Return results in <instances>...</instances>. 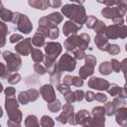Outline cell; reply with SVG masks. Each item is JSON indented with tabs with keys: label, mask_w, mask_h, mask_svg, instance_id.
I'll return each mask as SVG.
<instances>
[{
	"label": "cell",
	"mask_w": 127,
	"mask_h": 127,
	"mask_svg": "<svg viewBox=\"0 0 127 127\" xmlns=\"http://www.w3.org/2000/svg\"><path fill=\"white\" fill-rule=\"evenodd\" d=\"M5 107L9 116V120L7 122L8 127H21L20 123L22 120V113L18 108V101L16 98L14 96L6 97Z\"/></svg>",
	"instance_id": "obj_1"
},
{
	"label": "cell",
	"mask_w": 127,
	"mask_h": 127,
	"mask_svg": "<svg viewBox=\"0 0 127 127\" xmlns=\"http://www.w3.org/2000/svg\"><path fill=\"white\" fill-rule=\"evenodd\" d=\"M62 11L64 16L71 19L76 25L82 27V24L86 21V15L83 6L76 4H66L62 8Z\"/></svg>",
	"instance_id": "obj_2"
},
{
	"label": "cell",
	"mask_w": 127,
	"mask_h": 127,
	"mask_svg": "<svg viewBox=\"0 0 127 127\" xmlns=\"http://www.w3.org/2000/svg\"><path fill=\"white\" fill-rule=\"evenodd\" d=\"M45 51L47 53L44 62H45V66L46 70L51 73L55 66H56V59L62 52V46L60 43H55V42H49L45 45Z\"/></svg>",
	"instance_id": "obj_3"
},
{
	"label": "cell",
	"mask_w": 127,
	"mask_h": 127,
	"mask_svg": "<svg viewBox=\"0 0 127 127\" xmlns=\"http://www.w3.org/2000/svg\"><path fill=\"white\" fill-rule=\"evenodd\" d=\"M3 59L6 61L7 63V69L9 72H16L19 70V68L21 67V59L18 55L13 54L9 51H5L2 54Z\"/></svg>",
	"instance_id": "obj_4"
},
{
	"label": "cell",
	"mask_w": 127,
	"mask_h": 127,
	"mask_svg": "<svg viewBox=\"0 0 127 127\" xmlns=\"http://www.w3.org/2000/svg\"><path fill=\"white\" fill-rule=\"evenodd\" d=\"M96 64V59L92 55L85 56V64L79 68V77L81 79H85L87 76L91 75L93 73V68Z\"/></svg>",
	"instance_id": "obj_5"
},
{
	"label": "cell",
	"mask_w": 127,
	"mask_h": 127,
	"mask_svg": "<svg viewBox=\"0 0 127 127\" xmlns=\"http://www.w3.org/2000/svg\"><path fill=\"white\" fill-rule=\"evenodd\" d=\"M105 37L107 39H117L125 38L126 36V26L125 25H112L105 28Z\"/></svg>",
	"instance_id": "obj_6"
},
{
	"label": "cell",
	"mask_w": 127,
	"mask_h": 127,
	"mask_svg": "<svg viewBox=\"0 0 127 127\" xmlns=\"http://www.w3.org/2000/svg\"><path fill=\"white\" fill-rule=\"evenodd\" d=\"M75 64H76V62L71 56H69L68 54H64V56H62L60 62L57 64V65L62 71H64V70L72 71L75 67Z\"/></svg>",
	"instance_id": "obj_7"
},
{
	"label": "cell",
	"mask_w": 127,
	"mask_h": 127,
	"mask_svg": "<svg viewBox=\"0 0 127 127\" xmlns=\"http://www.w3.org/2000/svg\"><path fill=\"white\" fill-rule=\"evenodd\" d=\"M125 6L122 7H105L102 9L101 14L107 18V19H116V18H122V16L125 13Z\"/></svg>",
	"instance_id": "obj_8"
},
{
	"label": "cell",
	"mask_w": 127,
	"mask_h": 127,
	"mask_svg": "<svg viewBox=\"0 0 127 127\" xmlns=\"http://www.w3.org/2000/svg\"><path fill=\"white\" fill-rule=\"evenodd\" d=\"M92 123L93 127H104L105 119H104V108L101 106H96L92 109Z\"/></svg>",
	"instance_id": "obj_9"
},
{
	"label": "cell",
	"mask_w": 127,
	"mask_h": 127,
	"mask_svg": "<svg viewBox=\"0 0 127 127\" xmlns=\"http://www.w3.org/2000/svg\"><path fill=\"white\" fill-rule=\"evenodd\" d=\"M38 97H39V92L36 89L31 88V89H28L27 91L20 92L18 96V100L20 101V103L26 105L30 101H35Z\"/></svg>",
	"instance_id": "obj_10"
},
{
	"label": "cell",
	"mask_w": 127,
	"mask_h": 127,
	"mask_svg": "<svg viewBox=\"0 0 127 127\" xmlns=\"http://www.w3.org/2000/svg\"><path fill=\"white\" fill-rule=\"evenodd\" d=\"M32 43H31V39L27 38L22 40L20 43H18L15 47V50L18 54L22 55V56H28L29 54H31L32 51Z\"/></svg>",
	"instance_id": "obj_11"
},
{
	"label": "cell",
	"mask_w": 127,
	"mask_h": 127,
	"mask_svg": "<svg viewBox=\"0 0 127 127\" xmlns=\"http://www.w3.org/2000/svg\"><path fill=\"white\" fill-rule=\"evenodd\" d=\"M33 29V25L26 15L21 14V17L17 23V30L24 34H29Z\"/></svg>",
	"instance_id": "obj_12"
},
{
	"label": "cell",
	"mask_w": 127,
	"mask_h": 127,
	"mask_svg": "<svg viewBox=\"0 0 127 127\" xmlns=\"http://www.w3.org/2000/svg\"><path fill=\"white\" fill-rule=\"evenodd\" d=\"M109 82L105 79H102L100 77H91L88 80V86L93 89L97 90H107L109 86Z\"/></svg>",
	"instance_id": "obj_13"
},
{
	"label": "cell",
	"mask_w": 127,
	"mask_h": 127,
	"mask_svg": "<svg viewBox=\"0 0 127 127\" xmlns=\"http://www.w3.org/2000/svg\"><path fill=\"white\" fill-rule=\"evenodd\" d=\"M40 93L42 94L44 100H46L48 103L56 100V93H55V89L52 84H46L42 86L40 89Z\"/></svg>",
	"instance_id": "obj_14"
},
{
	"label": "cell",
	"mask_w": 127,
	"mask_h": 127,
	"mask_svg": "<svg viewBox=\"0 0 127 127\" xmlns=\"http://www.w3.org/2000/svg\"><path fill=\"white\" fill-rule=\"evenodd\" d=\"M80 29H81V27L78 26V25H76V24H75L74 22H72L71 20L65 22L64 25V27H63L64 34L65 36H67V37H69V36H71V35H75L76 32H77L78 30H80Z\"/></svg>",
	"instance_id": "obj_15"
},
{
	"label": "cell",
	"mask_w": 127,
	"mask_h": 127,
	"mask_svg": "<svg viewBox=\"0 0 127 127\" xmlns=\"http://www.w3.org/2000/svg\"><path fill=\"white\" fill-rule=\"evenodd\" d=\"M94 42H95V45L97 46V48L101 51H106L107 47L109 46L108 40H107V38L105 37L104 34H96Z\"/></svg>",
	"instance_id": "obj_16"
},
{
	"label": "cell",
	"mask_w": 127,
	"mask_h": 127,
	"mask_svg": "<svg viewBox=\"0 0 127 127\" xmlns=\"http://www.w3.org/2000/svg\"><path fill=\"white\" fill-rule=\"evenodd\" d=\"M116 122L121 125L122 127L126 126V120H127V109L125 107L118 108L116 110Z\"/></svg>",
	"instance_id": "obj_17"
},
{
	"label": "cell",
	"mask_w": 127,
	"mask_h": 127,
	"mask_svg": "<svg viewBox=\"0 0 127 127\" xmlns=\"http://www.w3.org/2000/svg\"><path fill=\"white\" fill-rule=\"evenodd\" d=\"M76 47H77V36L76 35L69 36L64 42V48L67 51H74Z\"/></svg>",
	"instance_id": "obj_18"
},
{
	"label": "cell",
	"mask_w": 127,
	"mask_h": 127,
	"mask_svg": "<svg viewBox=\"0 0 127 127\" xmlns=\"http://www.w3.org/2000/svg\"><path fill=\"white\" fill-rule=\"evenodd\" d=\"M89 44V36L87 34H81L80 36H77V47L79 50L84 51L87 49V46Z\"/></svg>",
	"instance_id": "obj_19"
},
{
	"label": "cell",
	"mask_w": 127,
	"mask_h": 127,
	"mask_svg": "<svg viewBox=\"0 0 127 127\" xmlns=\"http://www.w3.org/2000/svg\"><path fill=\"white\" fill-rule=\"evenodd\" d=\"M45 38H46V37H45L42 33L37 32V33L34 35L33 39H31V43H32L35 47H37V48L42 47V46L45 44Z\"/></svg>",
	"instance_id": "obj_20"
},
{
	"label": "cell",
	"mask_w": 127,
	"mask_h": 127,
	"mask_svg": "<svg viewBox=\"0 0 127 127\" xmlns=\"http://www.w3.org/2000/svg\"><path fill=\"white\" fill-rule=\"evenodd\" d=\"M31 57H32L33 61L36 64H40L44 60V55L41 52V50L38 49V48H33L32 49V51H31Z\"/></svg>",
	"instance_id": "obj_21"
},
{
	"label": "cell",
	"mask_w": 127,
	"mask_h": 127,
	"mask_svg": "<svg viewBox=\"0 0 127 127\" xmlns=\"http://www.w3.org/2000/svg\"><path fill=\"white\" fill-rule=\"evenodd\" d=\"M26 127H40V122L35 115H28L25 119Z\"/></svg>",
	"instance_id": "obj_22"
},
{
	"label": "cell",
	"mask_w": 127,
	"mask_h": 127,
	"mask_svg": "<svg viewBox=\"0 0 127 127\" xmlns=\"http://www.w3.org/2000/svg\"><path fill=\"white\" fill-rule=\"evenodd\" d=\"M29 5L36 9L45 10L50 6V1H29Z\"/></svg>",
	"instance_id": "obj_23"
},
{
	"label": "cell",
	"mask_w": 127,
	"mask_h": 127,
	"mask_svg": "<svg viewBox=\"0 0 127 127\" xmlns=\"http://www.w3.org/2000/svg\"><path fill=\"white\" fill-rule=\"evenodd\" d=\"M45 37H48L50 40H55V39H57V38L59 37V28H58L56 25L50 27V28L47 30V32H46V34H45Z\"/></svg>",
	"instance_id": "obj_24"
},
{
	"label": "cell",
	"mask_w": 127,
	"mask_h": 127,
	"mask_svg": "<svg viewBox=\"0 0 127 127\" xmlns=\"http://www.w3.org/2000/svg\"><path fill=\"white\" fill-rule=\"evenodd\" d=\"M99 71L101 74L104 75H108L111 73L112 71V67H111V64L109 62H104L99 65Z\"/></svg>",
	"instance_id": "obj_25"
},
{
	"label": "cell",
	"mask_w": 127,
	"mask_h": 127,
	"mask_svg": "<svg viewBox=\"0 0 127 127\" xmlns=\"http://www.w3.org/2000/svg\"><path fill=\"white\" fill-rule=\"evenodd\" d=\"M40 124H41L42 127H54L55 122L50 116L44 115L40 120Z\"/></svg>",
	"instance_id": "obj_26"
},
{
	"label": "cell",
	"mask_w": 127,
	"mask_h": 127,
	"mask_svg": "<svg viewBox=\"0 0 127 127\" xmlns=\"http://www.w3.org/2000/svg\"><path fill=\"white\" fill-rule=\"evenodd\" d=\"M87 116H89V113H88L86 110H84V109L79 110V111L74 115L75 124H80V123H81V121H82L85 117H87Z\"/></svg>",
	"instance_id": "obj_27"
},
{
	"label": "cell",
	"mask_w": 127,
	"mask_h": 127,
	"mask_svg": "<svg viewBox=\"0 0 127 127\" xmlns=\"http://www.w3.org/2000/svg\"><path fill=\"white\" fill-rule=\"evenodd\" d=\"M61 108H62V104H61V101L58 100V99L48 103V109L51 112H58Z\"/></svg>",
	"instance_id": "obj_28"
},
{
	"label": "cell",
	"mask_w": 127,
	"mask_h": 127,
	"mask_svg": "<svg viewBox=\"0 0 127 127\" xmlns=\"http://www.w3.org/2000/svg\"><path fill=\"white\" fill-rule=\"evenodd\" d=\"M48 17L56 26H57V24H60L63 21V19H64V16H62L59 12H54V13L50 14Z\"/></svg>",
	"instance_id": "obj_29"
},
{
	"label": "cell",
	"mask_w": 127,
	"mask_h": 127,
	"mask_svg": "<svg viewBox=\"0 0 127 127\" xmlns=\"http://www.w3.org/2000/svg\"><path fill=\"white\" fill-rule=\"evenodd\" d=\"M116 109H117V108L115 107V105H114L113 102H107V103L105 104V106H104V111H105V114H106L107 116L113 115V114L115 113Z\"/></svg>",
	"instance_id": "obj_30"
},
{
	"label": "cell",
	"mask_w": 127,
	"mask_h": 127,
	"mask_svg": "<svg viewBox=\"0 0 127 127\" xmlns=\"http://www.w3.org/2000/svg\"><path fill=\"white\" fill-rule=\"evenodd\" d=\"M107 91L109 94H111L112 96H115V95H120V92H121V87H119L117 84H111L108 86L107 88Z\"/></svg>",
	"instance_id": "obj_31"
},
{
	"label": "cell",
	"mask_w": 127,
	"mask_h": 127,
	"mask_svg": "<svg viewBox=\"0 0 127 127\" xmlns=\"http://www.w3.org/2000/svg\"><path fill=\"white\" fill-rule=\"evenodd\" d=\"M12 17H13V12H11L10 10H7V9H4L1 13H0V18L4 21V22H9L12 20Z\"/></svg>",
	"instance_id": "obj_32"
},
{
	"label": "cell",
	"mask_w": 127,
	"mask_h": 127,
	"mask_svg": "<svg viewBox=\"0 0 127 127\" xmlns=\"http://www.w3.org/2000/svg\"><path fill=\"white\" fill-rule=\"evenodd\" d=\"M97 21H98V20H97L94 16H88V17H86L85 23H86L87 28H89V29H94V27H95Z\"/></svg>",
	"instance_id": "obj_33"
},
{
	"label": "cell",
	"mask_w": 127,
	"mask_h": 127,
	"mask_svg": "<svg viewBox=\"0 0 127 127\" xmlns=\"http://www.w3.org/2000/svg\"><path fill=\"white\" fill-rule=\"evenodd\" d=\"M7 78H8V79H7L8 82H9L10 84H15V83H18V82L21 80V75H20L19 73L15 72V73H13V74H10Z\"/></svg>",
	"instance_id": "obj_34"
},
{
	"label": "cell",
	"mask_w": 127,
	"mask_h": 127,
	"mask_svg": "<svg viewBox=\"0 0 127 127\" xmlns=\"http://www.w3.org/2000/svg\"><path fill=\"white\" fill-rule=\"evenodd\" d=\"M94 31L96 32V34H104V31H105L104 23L101 21H97V24L94 27Z\"/></svg>",
	"instance_id": "obj_35"
},
{
	"label": "cell",
	"mask_w": 127,
	"mask_h": 127,
	"mask_svg": "<svg viewBox=\"0 0 127 127\" xmlns=\"http://www.w3.org/2000/svg\"><path fill=\"white\" fill-rule=\"evenodd\" d=\"M106 52H108L111 55H117V54H119L120 49H119V46H117V45H109L106 49Z\"/></svg>",
	"instance_id": "obj_36"
},
{
	"label": "cell",
	"mask_w": 127,
	"mask_h": 127,
	"mask_svg": "<svg viewBox=\"0 0 127 127\" xmlns=\"http://www.w3.org/2000/svg\"><path fill=\"white\" fill-rule=\"evenodd\" d=\"M10 72L8 71V69H7V67L2 64V63H0V77H3V78H7L10 74H9Z\"/></svg>",
	"instance_id": "obj_37"
},
{
	"label": "cell",
	"mask_w": 127,
	"mask_h": 127,
	"mask_svg": "<svg viewBox=\"0 0 127 127\" xmlns=\"http://www.w3.org/2000/svg\"><path fill=\"white\" fill-rule=\"evenodd\" d=\"M113 103H114L116 108H120V106H124L125 105V99L123 97H121V96H118V97L114 98Z\"/></svg>",
	"instance_id": "obj_38"
},
{
	"label": "cell",
	"mask_w": 127,
	"mask_h": 127,
	"mask_svg": "<svg viewBox=\"0 0 127 127\" xmlns=\"http://www.w3.org/2000/svg\"><path fill=\"white\" fill-rule=\"evenodd\" d=\"M34 70L38 73V74H40V75H43V74H45L46 73V68L43 66V65H41L40 64H34Z\"/></svg>",
	"instance_id": "obj_39"
},
{
	"label": "cell",
	"mask_w": 127,
	"mask_h": 127,
	"mask_svg": "<svg viewBox=\"0 0 127 127\" xmlns=\"http://www.w3.org/2000/svg\"><path fill=\"white\" fill-rule=\"evenodd\" d=\"M83 84V79H81L79 76H72L71 79V85H74L76 87H79Z\"/></svg>",
	"instance_id": "obj_40"
},
{
	"label": "cell",
	"mask_w": 127,
	"mask_h": 127,
	"mask_svg": "<svg viewBox=\"0 0 127 127\" xmlns=\"http://www.w3.org/2000/svg\"><path fill=\"white\" fill-rule=\"evenodd\" d=\"M64 98H65V100L67 101V103H72V102H74L75 101V99H74V95H73V92L71 91V90H68L67 92H65L64 94Z\"/></svg>",
	"instance_id": "obj_41"
},
{
	"label": "cell",
	"mask_w": 127,
	"mask_h": 127,
	"mask_svg": "<svg viewBox=\"0 0 127 127\" xmlns=\"http://www.w3.org/2000/svg\"><path fill=\"white\" fill-rule=\"evenodd\" d=\"M73 56L75 57V59L76 60H82V59H84L85 58V53H84V51H82V50H74L73 51Z\"/></svg>",
	"instance_id": "obj_42"
},
{
	"label": "cell",
	"mask_w": 127,
	"mask_h": 127,
	"mask_svg": "<svg viewBox=\"0 0 127 127\" xmlns=\"http://www.w3.org/2000/svg\"><path fill=\"white\" fill-rule=\"evenodd\" d=\"M111 67H112V69L115 71V72H119L120 71V65H121V64L117 61V60H115V59H113L112 61H111Z\"/></svg>",
	"instance_id": "obj_43"
},
{
	"label": "cell",
	"mask_w": 127,
	"mask_h": 127,
	"mask_svg": "<svg viewBox=\"0 0 127 127\" xmlns=\"http://www.w3.org/2000/svg\"><path fill=\"white\" fill-rule=\"evenodd\" d=\"M73 95H74L75 101H81L84 97V92L82 90H75L73 92Z\"/></svg>",
	"instance_id": "obj_44"
},
{
	"label": "cell",
	"mask_w": 127,
	"mask_h": 127,
	"mask_svg": "<svg viewBox=\"0 0 127 127\" xmlns=\"http://www.w3.org/2000/svg\"><path fill=\"white\" fill-rule=\"evenodd\" d=\"M23 40V36L22 35H19V34H14L10 37V43L12 44H15V43H18L20 41Z\"/></svg>",
	"instance_id": "obj_45"
},
{
	"label": "cell",
	"mask_w": 127,
	"mask_h": 127,
	"mask_svg": "<svg viewBox=\"0 0 127 127\" xmlns=\"http://www.w3.org/2000/svg\"><path fill=\"white\" fill-rule=\"evenodd\" d=\"M57 89L62 93V94H64L65 92H67L68 90H70L69 89V86L68 85H65V84H58L57 85Z\"/></svg>",
	"instance_id": "obj_46"
},
{
	"label": "cell",
	"mask_w": 127,
	"mask_h": 127,
	"mask_svg": "<svg viewBox=\"0 0 127 127\" xmlns=\"http://www.w3.org/2000/svg\"><path fill=\"white\" fill-rule=\"evenodd\" d=\"M8 33V28L6 26V24H4L3 22L0 21V36L2 37H5Z\"/></svg>",
	"instance_id": "obj_47"
},
{
	"label": "cell",
	"mask_w": 127,
	"mask_h": 127,
	"mask_svg": "<svg viewBox=\"0 0 127 127\" xmlns=\"http://www.w3.org/2000/svg\"><path fill=\"white\" fill-rule=\"evenodd\" d=\"M4 92H5L6 97H9V96H14L16 90H15L14 87H11V86H10V87H7V88L4 90Z\"/></svg>",
	"instance_id": "obj_48"
},
{
	"label": "cell",
	"mask_w": 127,
	"mask_h": 127,
	"mask_svg": "<svg viewBox=\"0 0 127 127\" xmlns=\"http://www.w3.org/2000/svg\"><path fill=\"white\" fill-rule=\"evenodd\" d=\"M94 99H96L99 102H105L107 100V96L104 93H97V94H95V98Z\"/></svg>",
	"instance_id": "obj_49"
},
{
	"label": "cell",
	"mask_w": 127,
	"mask_h": 127,
	"mask_svg": "<svg viewBox=\"0 0 127 127\" xmlns=\"http://www.w3.org/2000/svg\"><path fill=\"white\" fill-rule=\"evenodd\" d=\"M95 98V94L92 92V91H87L85 93V99L88 101V102H91L92 100H94Z\"/></svg>",
	"instance_id": "obj_50"
},
{
	"label": "cell",
	"mask_w": 127,
	"mask_h": 127,
	"mask_svg": "<svg viewBox=\"0 0 127 127\" xmlns=\"http://www.w3.org/2000/svg\"><path fill=\"white\" fill-rule=\"evenodd\" d=\"M57 121H58V122H60L61 124H65V123H67V122H66V116H65L63 112H62V114H61V115H59V116H58Z\"/></svg>",
	"instance_id": "obj_51"
},
{
	"label": "cell",
	"mask_w": 127,
	"mask_h": 127,
	"mask_svg": "<svg viewBox=\"0 0 127 127\" xmlns=\"http://www.w3.org/2000/svg\"><path fill=\"white\" fill-rule=\"evenodd\" d=\"M71 79H72V76L71 75H65L64 77V84H65V85H71Z\"/></svg>",
	"instance_id": "obj_52"
},
{
	"label": "cell",
	"mask_w": 127,
	"mask_h": 127,
	"mask_svg": "<svg viewBox=\"0 0 127 127\" xmlns=\"http://www.w3.org/2000/svg\"><path fill=\"white\" fill-rule=\"evenodd\" d=\"M62 5V2L61 1H50V6L52 7V8H57V7H59V6H61Z\"/></svg>",
	"instance_id": "obj_53"
},
{
	"label": "cell",
	"mask_w": 127,
	"mask_h": 127,
	"mask_svg": "<svg viewBox=\"0 0 127 127\" xmlns=\"http://www.w3.org/2000/svg\"><path fill=\"white\" fill-rule=\"evenodd\" d=\"M4 9H5V8L3 7V5H2V3L0 2V13H1V12H2V11H3Z\"/></svg>",
	"instance_id": "obj_54"
},
{
	"label": "cell",
	"mask_w": 127,
	"mask_h": 127,
	"mask_svg": "<svg viewBox=\"0 0 127 127\" xmlns=\"http://www.w3.org/2000/svg\"><path fill=\"white\" fill-rule=\"evenodd\" d=\"M3 90V86H2V84H1V82H0V92Z\"/></svg>",
	"instance_id": "obj_55"
},
{
	"label": "cell",
	"mask_w": 127,
	"mask_h": 127,
	"mask_svg": "<svg viewBox=\"0 0 127 127\" xmlns=\"http://www.w3.org/2000/svg\"><path fill=\"white\" fill-rule=\"evenodd\" d=\"M3 115V112H2V109H1V107H0V117Z\"/></svg>",
	"instance_id": "obj_56"
},
{
	"label": "cell",
	"mask_w": 127,
	"mask_h": 127,
	"mask_svg": "<svg viewBox=\"0 0 127 127\" xmlns=\"http://www.w3.org/2000/svg\"><path fill=\"white\" fill-rule=\"evenodd\" d=\"M0 127H1V125H0Z\"/></svg>",
	"instance_id": "obj_57"
}]
</instances>
